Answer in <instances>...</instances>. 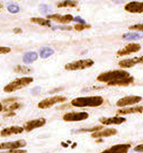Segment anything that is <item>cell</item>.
<instances>
[{"instance_id":"10","label":"cell","mask_w":143,"mask_h":153,"mask_svg":"<svg viewBox=\"0 0 143 153\" xmlns=\"http://www.w3.org/2000/svg\"><path fill=\"white\" fill-rule=\"evenodd\" d=\"M27 145V141L24 140H19L13 142H6L0 144V150H15L24 148Z\"/></svg>"},{"instance_id":"38","label":"cell","mask_w":143,"mask_h":153,"mask_svg":"<svg viewBox=\"0 0 143 153\" xmlns=\"http://www.w3.org/2000/svg\"><path fill=\"white\" fill-rule=\"evenodd\" d=\"M16 115V114L14 112H10L9 113H7L6 114V117H13L15 116Z\"/></svg>"},{"instance_id":"8","label":"cell","mask_w":143,"mask_h":153,"mask_svg":"<svg viewBox=\"0 0 143 153\" xmlns=\"http://www.w3.org/2000/svg\"><path fill=\"white\" fill-rule=\"evenodd\" d=\"M46 120L44 118H40L27 122L24 125V129L27 132H30L38 128H40L46 124Z\"/></svg>"},{"instance_id":"33","label":"cell","mask_w":143,"mask_h":153,"mask_svg":"<svg viewBox=\"0 0 143 153\" xmlns=\"http://www.w3.org/2000/svg\"><path fill=\"white\" fill-rule=\"evenodd\" d=\"M74 22L76 23H79V24H86V22L80 16H76L75 18H73V20Z\"/></svg>"},{"instance_id":"27","label":"cell","mask_w":143,"mask_h":153,"mask_svg":"<svg viewBox=\"0 0 143 153\" xmlns=\"http://www.w3.org/2000/svg\"><path fill=\"white\" fill-rule=\"evenodd\" d=\"M91 25L89 24H76L74 26V29L76 31L81 32L85 29H88L91 28Z\"/></svg>"},{"instance_id":"41","label":"cell","mask_w":143,"mask_h":153,"mask_svg":"<svg viewBox=\"0 0 143 153\" xmlns=\"http://www.w3.org/2000/svg\"><path fill=\"white\" fill-rule=\"evenodd\" d=\"M3 109V106H2V104L0 102V112L2 111Z\"/></svg>"},{"instance_id":"5","label":"cell","mask_w":143,"mask_h":153,"mask_svg":"<svg viewBox=\"0 0 143 153\" xmlns=\"http://www.w3.org/2000/svg\"><path fill=\"white\" fill-rule=\"evenodd\" d=\"M67 100V98L64 96L55 95L41 100L38 104V107L41 109H46L53 107L56 104L62 103Z\"/></svg>"},{"instance_id":"1","label":"cell","mask_w":143,"mask_h":153,"mask_svg":"<svg viewBox=\"0 0 143 153\" xmlns=\"http://www.w3.org/2000/svg\"><path fill=\"white\" fill-rule=\"evenodd\" d=\"M104 100L102 97L96 95L86 97H78L73 99L71 102L72 105L75 107H98L103 103Z\"/></svg>"},{"instance_id":"4","label":"cell","mask_w":143,"mask_h":153,"mask_svg":"<svg viewBox=\"0 0 143 153\" xmlns=\"http://www.w3.org/2000/svg\"><path fill=\"white\" fill-rule=\"evenodd\" d=\"M94 62L92 59H80L72 62L67 63L64 66V68L67 71L82 70L91 68L94 65Z\"/></svg>"},{"instance_id":"2","label":"cell","mask_w":143,"mask_h":153,"mask_svg":"<svg viewBox=\"0 0 143 153\" xmlns=\"http://www.w3.org/2000/svg\"><path fill=\"white\" fill-rule=\"evenodd\" d=\"M130 76V74L128 71L123 70H116L100 74L97 77L96 80L100 82L108 83L118 81Z\"/></svg>"},{"instance_id":"9","label":"cell","mask_w":143,"mask_h":153,"mask_svg":"<svg viewBox=\"0 0 143 153\" xmlns=\"http://www.w3.org/2000/svg\"><path fill=\"white\" fill-rule=\"evenodd\" d=\"M142 47L140 44L135 43H131L126 45L122 50H119L117 52L118 56H124L131 53H136L141 50Z\"/></svg>"},{"instance_id":"19","label":"cell","mask_w":143,"mask_h":153,"mask_svg":"<svg viewBox=\"0 0 143 153\" xmlns=\"http://www.w3.org/2000/svg\"><path fill=\"white\" fill-rule=\"evenodd\" d=\"M134 81V77L130 76L118 81L108 82L107 85L109 86H128L133 84Z\"/></svg>"},{"instance_id":"12","label":"cell","mask_w":143,"mask_h":153,"mask_svg":"<svg viewBox=\"0 0 143 153\" xmlns=\"http://www.w3.org/2000/svg\"><path fill=\"white\" fill-rule=\"evenodd\" d=\"M131 145L129 144H116L106 149L101 153H128Z\"/></svg>"},{"instance_id":"25","label":"cell","mask_w":143,"mask_h":153,"mask_svg":"<svg viewBox=\"0 0 143 153\" xmlns=\"http://www.w3.org/2000/svg\"><path fill=\"white\" fill-rule=\"evenodd\" d=\"M31 71L30 68H27L26 66L18 65L16 68L14 69V72L18 74H27Z\"/></svg>"},{"instance_id":"23","label":"cell","mask_w":143,"mask_h":153,"mask_svg":"<svg viewBox=\"0 0 143 153\" xmlns=\"http://www.w3.org/2000/svg\"><path fill=\"white\" fill-rule=\"evenodd\" d=\"M54 53V51L52 48L49 47H43L40 50L39 55L40 57L43 59L49 58Z\"/></svg>"},{"instance_id":"36","label":"cell","mask_w":143,"mask_h":153,"mask_svg":"<svg viewBox=\"0 0 143 153\" xmlns=\"http://www.w3.org/2000/svg\"><path fill=\"white\" fill-rule=\"evenodd\" d=\"M27 150L22 149H15V150H9L7 153H27Z\"/></svg>"},{"instance_id":"34","label":"cell","mask_w":143,"mask_h":153,"mask_svg":"<svg viewBox=\"0 0 143 153\" xmlns=\"http://www.w3.org/2000/svg\"><path fill=\"white\" fill-rule=\"evenodd\" d=\"M53 28L55 29H60V30H71L72 27L69 26H55Z\"/></svg>"},{"instance_id":"31","label":"cell","mask_w":143,"mask_h":153,"mask_svg":"<svg viewBox=\"0 0 143 153\" xmlns=\"http://www.w3.org/2000/svg\"><path fill=\"white\" fill-rule=\"evenodd\" d=\"M39 10L43 14H47L51 12V10L49 9V6L48 5H44V4L40 5Z\"/></svg>"},{"instance_id":"22","label":"cell","mask_w":143,"mask_h":153,"mask_svg":"<svg viewBox=\"0 0 143 153\" xmlns=\"http://www.w3.org/2000/svg\"><path fill=\"white\" fill-rule=\"evenodd\" d=\"M30 23L35 24L37 25H39L40 26L43 27H52V25L50 21L49 20L41 18H38V17H32L30 19Z\"/></svg>"},{"instance_id":"40","label":"cell","mask_w":143,"mask_h":153,"mask_svg":"<svg viewBox=\"0 0 143 153\" xmlns=\"http://www.w3.org/2000/svg\"><path fill=\"white\" fill-rule=\"evenodd\" d=\"M62 145L63 147H64V148H67V147L68 146V144H66V143H63V142L62 143Z\"/></svg>"},{"instance_id":"15","label":"cell","mask_w":143,"mask_h":153,"mask_svg":"<svg viewBox=\"0 0 143 153\" xmlns=\"http://www.w3.org/2000/svg\"><path fill=\"white\" fill-rule=\"evenodd\" d=\"M24 129L22 127L18 126H12L4 128L0 131V136L1 137H8L13 135H18L22 134Z\"/></svg>"},{"instance_id":"13","label":"cell","mask_w":143,"mask_h":153,"mask_svg":"<svg viewBox=\"0 0 143 153\" xmlns=\"http://www.w3.org/2000/svg\"><path fill=\"white\" fill-rule=\"evenodd\" d=\"M46 18L48 19H52L54 21H55L58 23H61L63 24H66L71 23L73 20V16L71 14H66L64 15H61L60 14H50L46 16Z\"/></svg>"},{"instance_id":"7","label":"cell","mask_w":143,"mask_h":153,"mask_svg":"<svg viewBox=\"0 0 143 153\" xmlns=\"http://www.w3.org/2000/svg\"><path fill=\"white\" fill-rule=\"evenodd\" d=\"M142 97L137 95H130L123 97L118 100L116 102V105L119 107H123L125 106L131 105L139 103L142 100Z\"/></svg>"},{"instance_id":"18","label":"cell","mask_w":143,"mask_h":153,"mask_svg":"<svg viewBox=\"0 0 143 153\" xmlns=\"http://www.w3.org/2000/svg\"><path fill=\"white\" fill-rule=\"evenodd\" d=\"M143 112V106H136L130 108L119 109L116 111L117 115H127L134 113H142Z\"/></svg>"},{"instance_id":"11","label":"cell","mask_w":143,"mask_h":153,"mask_svg":"<svg viewBox=\"0 0 143 153\" xmlns=\"http://www.w3.org/2000/svg\"><path fill=\"white\" fill-rule=\"evenodd\" d=\"M126 11L131 14H141L143 13V2L132 1L124 6Z\"/></svg>"},{"instance_id":"32","label":"cell","mask_w":143,"mask_h":153,"mask_svg":"<svg viewBox=\"0 0 143 153\" xmlns=\"http://www.w3.org/2000/svg\"><path fill=\"white\" fill-rule=\"evenodd\" d=\"M11 52V49L8 47L0 46V54H8Z\"/></svg>"},{"instance_id":"42","label":"cell","mask_w":143,"mask_h":153,"mask_svg":"<svg viewBox=\"0 0 143 153\" xmlns=\"http://www.w3.org/2000/svg\"><path fill=\"white\" fill-rule=\"evenodd\" d=\"M102 141H103V140L101 139H98V140H96V142L98 143H100V142H102Z\"/></svg>"},{"instance_id":"35","label":"cell","mask_w":143,"mask_h":153,"mask_svg":"<svg viewBox=\"0 0 143 153\" xmlns=\"http://www.w3.org/2000/svg\"><path fill=\"white\" fill-rule=\"evenodd\" d=\"M134 150L136 152L143 153V144H139L136 146L134 149Z\"/></svg>"},{"instance_id":"14","label":"cell","mask_w":143,"mask_h":153,"mask_svg":"<svg viewBox=\"0 0 143 153\" xmlns=\"http://www.w3.org/2000/svg\"><path fill=\"white\" fill-rule=\"evenodd\" d=\"M100 122L104 125H119L126 121V119L122 117H102L99 120Z\"/></svg>"},{"instance_id":"21","label":"cell","mask_w":143,"mask_h":153,"mask_svg":"<svg viewBox=\"0 0 143 153\" xmlns=\"http://www.w3.org/2000/svg\"><path fill=\"white\" fill-rule=\"evenodd\" d=\"M122 38L126 41H137L143 38V33H127L122 35Z\"/></svg>"},{"instance_id":"28","label":"cell","mask_w":143,"mask_h":153,"mask_svg":"<svg viewBox=\"0 0 143 153\" xmlns=\"http://www.w3.org/2000/svg\"><path fill=\"white\" fill-rule=\"evenodd\" d=\"M103 128L102 126H97L94 127L92 128H82L80 129V130H78L79 132H97L101 130H102Z\"/></svg>"},{"instance_id":"20","label":"cell","mask_w":143,"mask_h":153,"mask_svg":"<svg viewBox=\"0 0 143 153\" xmlns=\"http://www.w3.org/2000/svg\"><path fill=\"white\" fill-rule=\"evenodd\" d=\"M38 59V54L34 51L27 52L22 56V62L26 64H30L36 61Z\"/></svg>"},{"instance_id":"39","label":"cell","mask_w":143,"mask_h":153,"mask_svg":"<svg viewBox=\"0 0 143 153\" xmlns=\"http://www.w3.org/2000/svg\"><path fill=\"white\" fill-rule=\"evenodd\" d=\"M16 98H9V99H5L4 100V102H13L15 101Z\"/></svg>"},{"instance_id":"3","label":"cell","mask_w":143,"mask_h":153,"mask_svg":"<svg viewBox=\"0 0 143 153\" xmlns=\"http://www.w3.org/2000/svg\"><path fill=\"white\" fill-rule=\"evenodd\" d=\"M34 80V78L30 76L16 78L5 86L3 90L7 93H13L30 85Z\"/></svg>"},{"instance_id":"29","label":"cell","mask_w":143,"mask_h":153,"mask_svg":"<svg viewBox=\"0 0 143 153\" xmlns=\"http://www.w3.org/2000/svg\"><path fill=\"white\" fill-rule=\"evenodd\" d=\"M21 104L18 103H14L9 106V107L7 108V109H6L5 111H10V112H13V111L18 110V109H20L21 108Z\"/></svg>"},{"instance_id":"26","label":"cell","mask_w":143,"mask_h":153,"mask_svg":"<svg viewBox=\"0 0 143 153\" xmlns=\"http://www.w3.org/2000/svg\"><path fill=\"white\" fill-rule=\"evenodd\" d=\"M7 10L11 14H18L20 12V8L18 5L13 4L7 6Z\"/></svg>"},{"instance_id":"16","label":"cell","mask_w":143,"mask_h":153,"mask_svg":"<svg viewBox=\"0 0 143 153\" xmlns=\"http://www.w3.org/2000/svg\"><path fill=\"white\" fill-rule=\"evenodd\" d=\"M139 63H143V56L140 57H134L132 59H126L120 61L118 63L121 68H133L135 65Z\"/></svg>"},{"instance_id":"37","label":"cell","mask_w":143,"mask_h":153,"mask_svg":"<svg viewBox=\"0 0 143 153\" xmlns=\"http://www.w3.org/2000/svg\"><path fill=\"white\" fill-rule=\"evenodd\" d=\"M13 32L15 34H21L22 33V30L19 27H15L13 29Z\"/></svg>"},{"instance_id":"24","label":"cell","mask_w":143,"mask_h":153,"mask_svg":"<svg viewBox=\"0 0 143 153\" xmlns=\"http://www.w3.org/2000/svg\"><path fill=\"white\" fill-rule=\"evenodd\" d=\"M78 4V2L76 1H64L58 4L57 5L58 8H64V7H76Z\"/></svg>"},{"instance_id":"30","label":"cell","mask_w":143,"mask_h":153,"mask_svg":"<svg viewBox=\"0 0 143 153\" xmlns=\"http://www.w3.org/2000/svg\"><path fill=\"white\" fill-rule=\"evenodd\" d=\"M129 29L132 30H139L143 32V24H138L131 25L129 27Z\"/></svg>"},{"instance_id":"17","label":"cell","mask_w":143,"mask_h":153,"mask_svg":"<svg viewBox=\"0 0 143 153\" xmlns=\"http://www.w3.org/2000/svg\"><path fill=\"white\" fill-rule=\"evenodd\" d=\"M117 131L115 128H110L100 131L94 132L91 134V137L94 139H100L102 137H108L117 135Z\"/></svg>"},{"instance_id":"6","label":"cell","mask_w":143,"mask_h":153,"mask_svg":"<svg viewBox=\"0 0 143 153\" xmlns=\"http://www.w3.org/2000/svg\"><path fill=\"white\" fill-rule=\"evenodd\" d=\"M89 116V114L86 112H72L64 114L62 118L65 122H72L84 121L88 118Z\"/></svg>"}]
</instances>
